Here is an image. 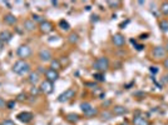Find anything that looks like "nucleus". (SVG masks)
<instances>
[{"label": "nucleus", "instance_id": "nucleus-1", "mask_svg": "<svg viewBox=\"0 0 168 125\" xmlns=\"http://www.w3.org/2000/svg\"><path fill=\"white\" fill-rule=\"evenodd\" d=\"M13 71L18 75H25L30 73V64L27 63L25 60H18L13 65Z\"/></svg>", "mask_w": 168, "mask_h": 125}, {"label": "nucleus", "instance_id": "nucleus-2", "mask_svg": "<svg viewBox=\"0 0 168 125\" xmlns=\"http://www.w3.org/2000/svg\"><path fill=\"white\" fill-rule=\"evenodd\" d=\"M93 68H94V70H97L98 73H104V71L109 68V59L107 57L98 58L94 63H93Z\"/></svg>", "mask_w": 168, "mask_h": 125}, {"label": "nucleus", "instance_id": "nucleus-3", "mask_svg": "<svg viewBox=\"0 0 168 125\" xmlns=\"http://www.w3.org/2000/svg\"><path fill=\"white\" fill-rule=\"evenodd\" d=\"M80 109H82V111L84 113V115H87V116H89V118L96 116V115L98 114V110H97L92 104H89V103H82V104H80Z\"/></svg>", "mask_w": 168, "mask_h": 125}, {"label": "nucleus", "instance_id": "nucleus-4", "mask_svg": "<svg viewBox=\"0 0 168 125\" xmlns=\"http://www.w3.org/2000/svg\"><path fill=\"white\" fill-rule=\"evenodd\" d=\"M16 55L20 58V60H25L31 55V49L28 45H20L16 50Z\"/></svg>", "mask_w": 168, "mask_h": 125}, {"label": "nucleus", "instance_id": "nucleus-5", "mask_svg": "<svg viewBox=\"0 0 168 125\" xmlns=\"http://www.w3.org/2000/svg\"><path fill=\"white\" fill-rule=\"evenodd\" d=\"M74 95H76V90L74 89H67V90L64 93H62L59 96H58V101L59 103H67L72 98H74Z\"/></svg>", "mask_w": 168, "mask_h": 125}, {"label": "nucleus", "instance_id": "nucleus-6", "mask_svg": "<svg viewBox=\"0 0 168 125\" xmlns=\"http://www.w3.org/2000/svg\"><path fill=\"white\" fill-rule=\"evenodd\" d=\"M166 49H164V46H162V45H158V46H154L153 48V50H152V55H153V58L154 59H163L164 57H166Z\"/></svg>", "mask_w": 168, "mask_h": 125}, {"label": "nucleus", "instance_id": "nucleus-7", "mask_svg": "<svg viewBox=\"0 0 168 125\" xmlns=\"http://www.w3.org/2000/svg\"><path fill=\"white\" fill-rule=\"evenodd\" d=\"M39 89H40V92L44 93L45 95H49V94H51L53 90H54V85H53V83H50V81H48V80H44V81H42Z\"/></svg>", "mask_w": 168, "mask_h": 125}, {"label": "nucleus", "instance_id": "nucleus-8", "mask_svg": "<svg viewBox=\"0 0 168 125\" xmlns=\"http://www.w3.org/2000/svg\"><path fill=\"white\" fill-rule=\"evenodd\" d=\"M45 78H47V80H48V81L54 83V81H57V80H58V78H59V73H58L57 70H54V69H48V70L45 71Z\"/></svg>", "mask_w": 168, "mask_h": 125}, {"label": "nucleus", "instance_id": "nucleus-9", "mask_svg": "<svg viewBox=\"0 0 168 125\" xmlns=\"http://www.w3.org/2000/svg\"><path fill=\"white\" fill-rule=\"evenodd\" d=\"M16 118H18L19 121H22L24 124H28V123H30L33 120V114L29 113V111H22V113H19L16 115Z\"/></svg>", "mask_w": 168, "mask_h": 125}, {"label": "nucleus", "instance_id": "nucleus-10", "mask_svg": "<svg viewBox=\"0 0 168 125\" xmlns=\"http://www.w3.org/2000/svg\"><path fill=\"white\" fill-rule=\"evenodd\" d=\"M112 41H113V44L118 48H122L124 44H125V38H124V35L122 34H114L113 35V38H112Z\"/></svg>", "mask_w": 168, "mask_h": 125}, {"label": "nucleus", "instance_id": "nucleus-11", "mask_svg": "<svg viewBox=\"0 0 168 125\" xmlns=\"http://www.w3.org/2000/svg\"><path fill=\"white\" fill-rule=\"evenodd\" d=\"M51 53H50V50H48V49H42L40 51H39V59L42 60V61H51Z\"/></svg>", "mask_w": 168, "mask_h": 125}, {"label": "nucleus", "instance_id": "nucleus-12", "mask_svg": "<svg viewBox=\"0 0 168 125\" xmlns=\"http://www.w3.org/2000/svg\"><path fill=\"white\" fill-rule=\"evenodd\" d=\"M11 38H13V33L11 31H9V30H2V31H0V40H2L4 44L9 43L11 40Z\"/></svg>", "mask_w": 168, "mask_h": 125}, {"label": "nucleus", "instance_id": "nucleus-13", "mask_svg": "<svg viewBox=\"0 0 168 125\" xmlns=\"http://www.w3.org/2000/svg\"><path fill=\"white\" fill-rule=\"evenodd\" d=\"M53 28H54L53 24H51L50 21H48V20H44L43 23H40V26H39L40 31L44 33V34H48V33L53 31Z\"/></svg>", "mask_w": 168, "mask_h": 125}, {"label": "nucleus", "instance_id": "nucleus-14", "mask_svg": "<svg viewBox=\"0 0 168 125\" xmlns=\"http://www.w3.org/2000/svg\"><path fill=\"white\" fill-rule=\"evenodd\" d=\"M133 125H151V123L148 121V119H145L144 116H134L133 118Z\"/></svg>", "mask_w": 168, "mask_h": 125}, {"label": "nucleus", "instance_id": "nucleus-15", "mask_svg": "<svg viewBox=\"0 0 168 125\" xmlns=\"http://www.w3.org/2000/svg\"><path fill=\"white\" fill-rule=\"evenodd\" d=\"M16 21H18L16 16L13 15V14H6L4 16V23L8 24V25H14V24H16Z\"/></svg>", "mask_w": 168, "mask_h": 125}, {"label": "nucleus", "instance_id": "nucleus-16", "mask_svg": "<svg viewBox=\"0 0 168 125\" xmlns=\"http://www.w3.org/2000/svg\"><path fill=\"white\" fill-rule=\"evenodd\" d=\"M128 113V109L125 106H122V105H117L113 108V114L114 115H124Z\"/></svg>", "mask_w": 168, "mask_h": 125}, {"label": "nucleus", "instance_id": "nucleus-17", "mask_svg": "<svg viewBox=\"0 0 168 125\" xmlns=\"http://www.w3.org/2000/svg\"><path fill=\"white\" fill-rule=\"evenodd\" d=\"M35 28H36V25H35V23L31 19H28V20L24 21V29L27 31H33Z\"/></svg>", "mask_w": 168, "mask_h": 125}, {"label": "nucleus", "instance_id": "nucleus-18", "mask_svg": "<svg viewBox=\"0 0 168 125\" xmlns=\"http://www.w3.org/2000/svg\"><path fill=\"white\" fill-rule=\"evenodd\" d=\"M28 80H29V83H30V84L35 85L36 83L39 81V74H38V73H30V74H29Z\"/></svg>", "mask_w": 168, "mask_h": 125}, {"label": "nucleus", "instance_id": "nucleus-19", "mask_svg": "<svg viewBox=\"0 0 168 125\" xmlns=\"http://www.w3.org/2000/svg\"><path fill=\"white\" fill-rule=\"evenodd\" d=\"M62 68V64H60V61L58 60V59H51V61H50V69H54V70H59Z\"/></svg>", "mask_w": 168, "mask_h": 125}, {"label": "nucleus", "instance_id": "nucleus-20", "mask_svg": "<svg viewBox=\"0 0 168 125\" xmlns=\"http://www.w3.org/2000/svg\"><path fill=\"white\" fill-rule=\"evenodd\" d=\"M68 40H69V43H72V44H77V43L79 41V35H78L77 33H72V34L69 35Z\"/></svg>", "mask_w": 168, "mask_h": 125}, {"label": "nucleus", "instance_id": "nucleus-21", "mask_svg": "<svg viewBox=\"0 0 168 125\" xmlns=\"http://www.w3.org/2000/svg\"><path fill=\"white\" fill-rule=\"evenodd\" d=\"M159 28L163 33H168V20H161L159 21Z\"/></svg>", "mask_w": 168, "mask_h": 125}, {"label": "nucleus", "instance_id": "nucleus-22", "mask_svg": "<svg viewBox=\"0 0 168 125\" xmlns=\"http://www.w3.org/2000/svg\"><path fill=\"white\" fill-rule=\"evenodd\" d=\"M59 28H60L62 30L68 31V30L70 29V25H69V23H68L67 20H60V21H59Z\"/></svg>", "mask_w": 168, "mask_h": 125}, {"label": "nucleus", "instance_id": "nucleus-23", "mask_svg": "<svg viewBox=\"0 0 168 125\" xmlns=\"http://www.w3.org/2000/svg\"><path fill=\"white\" fill-rule=\"evenodd\" d=\"M67 119H68V121H70V123H77V121L79 120V115H78V114H68V115H67Z\"/></svg>", "mask_w": 168, "mask_h": 125}, {"label": "nucleus", "instance_id": "nucleus-24", "mask_svg": "<svg viewBox=\"0 0 168 125\" xmlns=\"http://www.w3.org/2000/svg\"><path fill=\"white\" fill-rule=\"evenodd\" d=\"M93 78H94L99 83H103L105 80V76H104V73H96L94 75H93Z\"/></svg>", "mask_w": 168, "mask_h": 125}, {"label": "nucleus", "instance_id": "nucleus-25", "mask_svg": "<svg viewBox=\"0 0 168 125\" xmlns=\"http://www.w3.org/2000/svg\"><path fill=\"white\" fill-rule=\"evenodd\" d=\"M161 13L163 15H168V2L162 3V5H161Z\"/></svg>", "mask_w": 168, "mask_h": 125}, {"label": "nucleus", "instance_id": "nucleus-26", "mask_svg": "<svg viewBox=\"0 0 168 125\" xmlns=\"http://www.w3.org/2000/svg\"><path fill=\"white\" fill-rule=\"evenodd\" d=\"M107 4H108L109 8H113V9H114V8H118V6L121 5V2H118V0H116V2H112V0H109Z\"/></svg>", "mask_w": 168, "mask_h": 125}, {"label": "nucleus", "instance_id": "nucleus-27", "mask_svg": "<svg viewBox=\"0 0 168 125\" xmlns=\"http://www.w3.org/2000/svg\"><path fill=\"white\" fill-rule=\"evenodd\" d=\"M31 18H33L31 20H33L34 23H35V21H39V23H43V21H44V19H43V18H42L40 15H38V14H33V15H31Z\"/></svg>", "mask_w": 168, "mask_h": 125}, {"label": "nucleus", "instance_id": "nucleus-28", "mask_svg": "<svg viewBox=\"0 0 168 125\" xmlns=\"http://www.w3.org/2000/svg\"><path fill=\"white\" fill-rule=\"evenodd\" d=\"M27 99H28V98H27V94H25V93H20L19 95L16 96V100H18V101H25Z\"/></svg>", "mask_w": 168, "mask_h": 125}, {"label": "nucleus", "instance_id": "nucleus-29", "mask_svg": "<svg viewBox=\"0 0 168 125\" xmlns=\"http://www.w3.org/2000/svg\"><path fill=\"white\" fill-rule=\"evenodd\" d=\"M39 92H40V89H39V88H36V86H33V88L30 89V93H31L33 95H38V94H39Z\"/></svg>", "mask_w": 168, "mask_h": 125}, {"label": "nucleus", "instance_id": "nucleus-30", "mask_svg": "<svg viewBox=\"0 0 168 125\" xmlns=\"http://www.w3.org/2000/svg\"><path fill=\"white\" fill-rule=\"evenodd\" d=\"M0 125H15L14 124V121L13 120H10V119H5V120H3L2 121V124Z\"/></svg>", "mask_w": 168, "mask_h": 125}, {"label": "nucleus", "instance_id": "nucleus-31", "mask_svg": "<svg viewBox=\"0 0 168 125\" xmlns=\"http://www.w3.org/2000/svg\"><path fill=\"white\" fill-rule=\"evenodd\" d=\"M14 106H15V100H10V101L6 103V108L8 109H13Z\"/></svg>", "mask_w": 168, "mask_h": 125}, {"label": "nucleus", "instance_id": "nucleus-32", "mask_svg": "<svg viewBox=\"0 0 168 125\" xmlns=\"http://www.w3.org/2000/svg\"><path fill=\"white\" fill-rule=\"evenodd\" d=\"M149 71H151L152 74L156 75V74L158 73V68H157V66H149Z\"/></svg>", "mask_w": 168, "mask_h": 125}, {"label": "nucleus", "instance_id": "nucleus-33", "mask_svg": "<svg viewBox=\"0 0 168 125\" xmlns=\"http://www.w3.org/2000/svg\"><path fill=\"white\" fill-rule=\"evenodd\" d=\"M5 106H6V103L4 101V99H3V98H0V109L5 108Z\"/></svg>", "mask_w": 168, "mask_h": 125}, {"label": "nucleus", "instance_id": "nucleus-34", "mask_svg": "<svg viewBox=\"0 0 168 125\" xmlns=\"http://www.w3.org/2000/svg\"><path fill=\"white\" fill-rule=\"evenodd\" d=\"M102 116H103V119H110V118H109V116H110V114H109V113H107V111H105V113H103V114H102Z\"/></svg>", "mask_w": 168, "mask_h": 125}, {"label": "nucleus", "instance_id": "nucleus-35", "mask_svg": "<svg viewBox=\"0 0 168 125\" xmlns=\"http://www.w3.org/2000/svg\"><path fill=\"white\" fill-rule=\"evenodd\" d=\"M134 46H136V49H137L138 51L143 50V48H144V45H142V44H139V45H134Z\"/></svg>", "mask_w": 168, "mask_h": 125}, {"label": "nucleus", "instance_id": "nucleus-36", "mask_svg": "<svg viewBox=\"0 0 168 125\" xmlns=\"http://www.w3.org/2000/svg\"><path fill=\"white\" fill-rule=\"evenodd\" d=\"M164 68H166V69L168 70V57H167V58L164 59Z\"/></svg>", "mask_w": 168, "mask_h": 125}, {"label": "nucleus", "instance_id": "nucleus-37", "mask_svg": "<svg viewBox=\"0 0 168 125\" xmlns=\"http://www.w3.org/2000/svg\"><path fill=\"white\" fill-rule=\"evenodd\" d=\"M128 23H129V20H127L125 23H122V24H121V29H124V28H125V25H127Z\"/></svg>", "mask_w": 168, "mask_h": 125}, {"label": "nucleus", "instance_id": "nucleus-38", "mask_svg": "<svg viewBox=\"0 0 168 125\" xmlns=\"http://www.w3.org/2000/svg\"><path fill=\"white\" fill-rule=\"evenodd\" d=\"M39 71H40V73H44V74H45V71H47V70H45V69H43V66H39Z\"/></svg>", "mask_w": 168, "mask_h": 125}, {"label": "nucleus", "instance_id": "nucleus-39", "mask_svg": "<svg viewBox=\"0 0 168 125\" xmlns=\"http://www.w3.org/2000/svg\"><path fill=\"white\" fill-rule=\"evenodd\" d=\"M3 48H4V43H3L2 40H0V51L3 50Z\"/></svg>", "mask_w": 168, "mask_h": 125}, {"label": "nucleus", "instance_id": "nucleus-40", "mask_svg": "<svg viewBox=\"0 0 168 125\" xmlns=\"http://www.w3.org/2000/svg\"><path fill=\"white\" fill-rule=\"evenodd\" d=\"M93 19H92V21H98V16L96 15V16H92Z\"/></svg>", "mask_w": 168, "mask_h": 125}, {"label": "nucleus", "instance_id": "nucleus-41", "mask_svg": "<svg viewBox=\"0 0 168 125\" xmlns=\"http://www.w3.org/2000/svg\"><path fill=\"white\" fill-rule=\"evenodd\" d=\"M148 37V34H144V35H141V39H147Z\"/></svg>", "mask_w": 168, "mask_h": 125}, {"label": "nucleus", "instance_id": "nucleus-42", "mask_svg": "<svg viewBox=\"0 0 168 125\" xmlns=\"http://www.w3.org/2000/svg\"><path fill=\"white\" fill-rule=\"evenodd\" d=\"M4 4H5V5H6V6L9 8V9H11V5H10V4L8 3V2H4Z\"/></svg>", "mask_w": 168, "mask_h": 125}, {"label": "nucleus", "instance_id": "nucleus-43", "mask_svg": "<svg viewBox=\"0 0 168 125\" xmlns=\"http://www.w3.org/2000/svg\"><path fill=\"white\" fill-rule=\"evenodd\" d=\"M164 49H166V53H168V41L166 43V45H164Z\"/></svg>", "mask_w": 168, "mask_h": 125}, {"label": "nucleus", "instance_id": "nucleus-44", "mask_svg": "<svg viewBox=\"0 0 168 125\" xmlns=\"http://www.w3.org/2000/svg\"><path fill=\"white\" fill-rule=\"evenodd\" d=\"M163 81H166V83H168V74L164 76V79H163Z\"/></svg>", "mask_w": 168, "mask_h": 125}, {"label": "nucleus", "instance_id": "nucleus-45", "mask_svg": "<svg viewBox=\"0 0 168 125\" xmlns=\"http://www.w3.org/2000/svg\"><path fill=\"white\" fill-rule=\"evenodd\" d=\"M51 5H54V6H57V5H58V2H51Z\"/></svg>", "mask_w": 168, "mask_h": 125}]
</instances>
